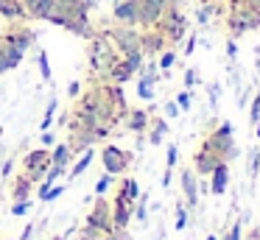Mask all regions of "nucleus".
Segmentation results:
<instances>
[{
	"mask_svg": "<svg viewBox=\"0 0 260 240\" xmlns=\"http://www.w3.org/2000/svg\"><path fill=\"white\" fill-rule=\"evenodd\" d=\"M87 59H90V70L98 76H104V73L109 70V67L115 64V61L120 59V53L112 48V42H109L107 37H104L101 31L95 33V37L90 39V48H87Z\"/></svg>",
	"mask_w": 260,
	"mask_h": 240,
	"instance_id": "nucleus-1",
	"label": "nucleus"
},
{
	"mask_svg": "<svg viewBox=\"0 0 260 240\" xmlns=\"http://www.w3.org/2000/svg\"><path fill=\"white\" fill-rule=\"evenodd\" d=\"M154 28L168 39V48H176V45L187 37V17L182 14V6H168Z\"/></svg>",
	"mask_w": 260,
	"mask_h": 240,
	"instance_id": "nucleus-2",
	"label": "nucleus"
},
{
	"mask_svg": "<svg viewBox=\"0 0 260 240\" xmlns=\"http://www.w3.org/2000/svg\"><path fill=\"white\" fill-rule=\"evenodd\" d=\"M202 145H207L210 151H215L224 162H232L238 156V145H235V140H232V126L230 123H218L215 128H210L207 137L202 140Z\"/></svg>",
	"mask_w": 260,
	"mask_h": 240,
	"instance_id": "nucleus-3",
	"label": "nucleus"
},
{
	"mask_svg": "<svg viewBox=\"0 0 260 240\" xmlns=\"http://www.w3.org/2000/svg\"><path fill=\"white\" fill-rule=\"evenodd\" d=\"M101 33L112 42V48L118 50L120 56L143 53L140 50V31H137L135 25H118V22H115L112 28H107V31H101Z\"/></svg>",
	"mask_w": 260,
	"mask_h": 240,
	"instance_id": "nucleus-4",
	"label": "nucleus"
},
{
	"mask_svg": "<svg viewBox=\"0 0 260 240\" xmlns=\"http://www.w3.org/2000/svg\"><path fill=\"white\" fill-rule=\"evenodd\" d=\"M132 151H126V148H118V145H104L101 148V165H104V170L107 173H112V176H123L126 170H129V165H132Z\"/></svg>",
	"mask_w": 260,
	"mask_h": 240,
	"instance_id": "nucleus-5",
	"label": "nucleus"
},
{
	"mask_svg": "<svg viewBox=\"0 0 260 240\" xmlns=\"http://www.w3.org/2000/svg\"><path fill=\"white\" fill-rule=\"evenodd\" d=\"M48 167H51V151L48 148H31L23 156V173L31 179L34 184H40L45 179Z\"/></svg>",
	"mask_w": 260,
	"mask_h": 240,
	"instance_id": "nucleus-6",
	"label": "nucleus"
},
{
	"mask_svg": "<svg viewBox=\"0 0 260 240\" xmlns=\"http://www.w3.org/2000/svg\"><path fill=\"white\" fill-rule=\"evenodd\" d=\"M3 37H6L12 45H17L20 50H28L31 45L37 42L34 28H28L23 20H9V25H6V31H3Z\"/></svg>",
	"mask_w": 260,
	"mask_h": 240,
	"instance_id": "nucleus-7",
	"label": "nucleus"
},
{
	"mask_svg": "<svg viewBox=\"0 0 260 240\" xmlns=\"http://www.w3.org/2000/svg\"><path fill=\"white\" fill-rule=\"evenodd\" d=\"M84 223L98 226L104 232H112V201H107V195H95V204H92Z\"/></svg>",
	"mask_w": 260,
	"mask_h": 240,
	"instance_id": "nucleus-8",
	"label": "nucleus"
},
{
	"mask_svg": "<svg viewBox=\"0 0 260 240\" xmlns=\"http://www.w3.org/2000/svg\"><path fill=\"white\" fill-rule=\"evenodd\" d=\"M221 162H224V159H221L215 151H210L207 145H199L196 154H193V170H196L199 179H207L210 173H213L215 167L221 165Z\"/></svg>",
	"mask_w": 260,
	"mask_h": 240,
	"instance_id": "nucleus-9",
	"label": "nucleus"
},
{
	"mask_svg": "<svg viewBox=\"0 0 260 240\" xmlns=\"http://www.w3.org/2000/svg\"><path fill=\"white\" fill-rule=\"evenodd\" d=\"M112 20L118 25H140V3L137 0H118L112 6Z\"/></svg>",
	"mask_w": 260,
	"mask_h": 240,
	"instance_id": "nucleus-10",
	"label": "nucleus"
},
{
	"mask_svg": "<svg viewBox=\"0 0 260 240\" xmlns=\"http://www.w3.org/2000/svg\"><path fill=\"white\" fill-rule=\"evenodd\" d=\"M140 50L148 59H157L162 50H168V39H165L157 28H146V31H140Z\"/></svg>",
	"mask_w": 260,
	"mask_h": 240,
	"instance_id": "nucleus-11",
	"label": "nucleus"
},
{
	"mask_svg": "<svg viewBox=\"0 0 260 240\" xmlns=\"http://www.w3.org/2000/svg\"><path fill=\"white\" fill-rule=\"evenodd\" d=\"M179 184H182V193H185V204L190 210L199 207V176L193 167H179Z\"/></svg>",
	"mask_w": 260,
	"mask_h": 240,
	"instance_id": "nucleus-12",
	"label": "nucleus"
},
{
	"mask_svg": "<svg viewBox=\"0 0 260 240\" xmlns=\"http://www.w3.org/2000/svg\"><path fill=\"white\" fill-rule=\"evenodd\" d=\"M132 218H135V204H129L126 198L115 195L112 198V229H126Z\"/></svg>",
	"mask_w": 260,
	"mask_h": 240,
	"instance_id": "nucleus-13",
	"label": "nucleus"
},
{
	"mask_svg": "<svg viewBox=\"0 0 260 240\" xmlns=\"http://www.w3.org/2000/svg\"><path fill=\"white\" fill-rule=\"evenodd\" d=\"M132 78H135V73H132V67L126 64V59L120 56V59L115 61V64L109 67L107 73H104V76H98V81H107V84H120V87H123L126 81H132Z\"/></svg>",
	"mask_w": 260,
	"mask_h": 240,
	"instance_id": "nucleus-14",
	"label": "nucleus"
},
{
	"mask_svg": "<svg viewBox=\"0 0 260 240\" xmlns=\"http://www.w3.org/2000/svg\"><path fill=\"white\" fill-rule=\"evenodd\" d=\"M25 20H45L56 11V0H23Z\"/></svg>",
	"mask_w": 260,
	"mask_h": 240,
	"instance_id": "nucleus-15",
	"label": "nucleus"
},
{
	"mask_svg": "<svg viewBox=\"0 0 260 240\" xmlns=\"http://www.w3.org/2000/svg\"><path fill=\"white\" fill-rule=\"evenodd\" d=\"M23 56H25V50H20L17 45H12L3 33H0V61H3V67H6V73L9 70H14V67L23 61Z\"/></svg>",
	"mask_w": 260,
	"mask_h": 240,
	"instance_id": "nucleus-16",
	"label": "nucleus"
},
{
	"mask_svg": "<svg viewBox=\"0 0 260 240\" xmlns=\"http://www.w3.org/2000/svg\"><path fill=\"white\" fill-rule=\"evenodd\" d=\"M123 120H126V128L140 134V137L148 131V126H151V115H148L146 109H129V115H126Z\"/></svg>",
	"mask_w": 260,
	"mask_h": 240,
	"instance_id": "nucleus-17",
	"label": "nucleus"
},
{
	"mask_svg": "<svg viewBox=\"0 0 260 240\" xmlns=\"http://www.w3.org/2000/svg\"><path fill=\"white\" fill-rule=\"evenodd\" d=\"M226 184H230V162H221V165L210 173V193H213V195H224Z\"/></svg>",
	"mask_w": 260,
	"mask_h": 240,
	"instance_id": "nucleus-18",
	"label": "nucleus"
},
{
	"mask_svg": "<svg viewBox=\"0 0 260 240\" xmlns=\"http://www.w3.org/2000/svg\"><path fill=\"white\" fill-rule=\"evenodd\" d=\"M34 187H37V184L31 182V179L25 176L23 170H20L17 176L12 179V198H14V201H25V198H31V193H34Z\"/></svg>",
	"mask_w": 260,
	"mask_h": 240,
	"instance_id": "nucleus-19",
	"label": "nucleus"
},
{
	"mask_svg": "<svg viewBox=\"0 0 260 240\" xmlns=\"http://www.w3.org/2000/svg\"><path fill=\"white\" fill-rule=\"evenodd\" d=\"M115 195L126 198L129 204H137V198H140V184H137L132 176H120L118 179V187H115Z\"/></svg>",
	"mask_w": 260,
	"mask_h": 240,
	"instance_id": "nucleus-20",
	"label": "nucleus"
},
{
	"mask_svg": "<svg viewBox=\"0 0 260 240\" xmlns=\"http://www.w3.org/2000/svg\"><path fill=\"white\" fill-rule=\"evenodd\" d=\"M0 17H6V20H25L23 0H0Z\"/></svg>",
	"mask_w": 260,
	"mask_h": 240,
	"instance_id": "nucleus-21",
	"label": "nucleus"
},
{
	"mask_svg": "<svg viewBox=\"0 0 260 240\" xmlns=\"http://www.w3.org/2000/svg\"><path fill=\"white\" fill-rule=\"evenodd\" d=\"M73 159V154H70V145L68 143H56L53 145V151H51V165H56V167H64L68 170V162Z\"/></svg>",
	"mask_w": 260,
	"mask_h": 240,
	"instance_id": "nucleus-22",
	"label": "nucleus"
},
{
	"mask_svg": "<svg viewBox=\"0 0 260 240\" xmlns=\"http://www.w3.org/2000/svg\"><path fill=\"white\" fill-rule=\"evenodd\" d=\"M221 11H224V0H221V3H202V6H199V11H196V22H199V25H207L210 17L221 14Z\"/></svg>",
	"mask_w": 260,
	"mask_h": 240,
	"instance_id": "nucleus-23",
	"label": "nucleus"
},
{
	"mask_svg": "<svg viewBox=\"0 0 260 240\" xmlns=\"http://www.w3.org/2000/svg\"><path fill=\"white\" fill-rule=\"evenodd\" d=\"M148 143L151 145H159L162 143V137L168 134V120H162V117H157V120H151V126H148Z\"/></svg>",
	"mask_w": 260,
	"mask_h": 240,
	"instance_id": "nucleus-24",
	"label": "nucleus"
},
{
	"mask_svg": "<svg viewBox=\"0 0 260 240\" xmlns=\"http://www.w3.org/2000/svg\"><path fill=\"white\" fill-rule=\"evenodd\" d=\"M92 156H95V151H92V148H87V151H84V154H81V156H79V162H76V165H73V167H70V179H79V176H81V173H84V170H87V167H90V165H92Z\"/></svg>",
	"mask_w": 260,
	"mask_h": 240,
	"instance_id": "nucleus-25",
	"label": "nucleus"
},
{
	"mask_svg": "<svg viewBox=\"0 0 260 240\" xmlns=\"http://www.w3.org/2000/svg\"><path fill=\"white\" fill-rule=\"evenodd\" d=\"M107 237H109V232H104L98 226H90V223H84L79 229V240H107Z\"/></svg>",
	"mask_w": 260,
	"mask_h": 240,
	"instance_id": "nucleus-26",
	"label": "nucleus"
},
{
	"mask_svg": "<svg viewBox=\"0 0 260 240\" xmlns=\"http://www.w3.org/2000/svg\"><path fill=\"white\" fill-rule=\"evenodd\" d=\"M137 95H140L143 100H154V81H148V78H137Z\"/></svg>",
	"mask_w": 260,
	"mask_h": 240,
	"instance_id": "nucleus-27",
	"label": "nucleus"
},
{
	"mask_svg": "<svg viewBox=\"0 0 260 240\" xmlns=\"http://www.w3.org/2000/svg\"><path fill=\"white\" fill-rule=\"evenodd\" d=\"M176 59H179V56H176V50L174 48H168V50H162V53H159V70H171V67L176 64Z\"/></svg>",
	"mask_w": 260,
	"mask_h": 240,
	"instance_id": "nucleus-28",
	"label": "nucleus"
},
{
	"mask_svg": "<svg viewBox=\"0 0 260 240\" xmlns=\"http://www.w3.org/2000/svg\"><path fill=\"white\" fill-rule=\"evenodd\" d=\"M37 61H40V73H42V78H45V81H51V64H48V53H45V50H40Z\"/></svg>",
	"mask_w": 260,
	"mask_h": 240,
	"instance_id": "nucleus-29",
	"label": "nucleus"
},
{
	"mask_svg": "<svg viewBox=\"0 0 260 240\" xmlns=\"http://www.w3.org/2000/svg\"><path fill=\"white\" fill-rule=\"evenodd\" d=\"M112 173H104L101 179H98V184H95V195H107V190H109V184H112Z\"/></svg>",
	"mask_w": 260,
	"mask_h": 240,
	"instance_id": "nucleus-30",
	"label": "nucleus"
},
{
	"mask_svg": "<svg viewBox=\"0 0 260 240\" xmlns=\"http://www.w3.org/2000/svg\"><path fill=\"white\" fill-rule=\"evenodd\" d=\"M53 115H56V100H51V104H48V112H45V117H42V131H48V128H51V123H53Z\"/></svg>",
	"mask_w": 260,
	"mask_h": 240,
	"instance_id": "nucleus-31",
	"label": "nucleus"
},
{
	"mask_svg": "<svg viewBox=\"0 0 260 240\" xmlns=\"http://www.w3.org/2000/svg\"><path fill=\"white\" fill-rule=\"evenodd\" d=\"M176 156H179V148H176V145H168V154H165V170H174L176 167Z\"/></svg>",
	"mask_w": 260,
	"mask_h": 240,
	"instance_id": "nucleus-32",
	"label": "nucleus"
},
{
	"mask_svg": "<svg viewBox=\"0 0 260 240\" xmlns=\"http://www.w3.org/2000/svg\"><path fill=\"white\" fill-rule=\"evenodd\" d=\"M62 193H64V184H53V187L48 190V193L42 195L40 201H42V204H48V201H56V198H59V195H62Z\"/></svg>",
	"mask_w": 260,
	"mask_h": 240,
	"instance_id": "nucleus-33",
	"label": "nucleus"
},
{
	"mask_svg": "<svg viewBox=\"0 0 260 240\" xmlns=\"http://www.w3.org/2000/svg\"><path fill=\"white\" fill-rule=\"evenodd\" d=\"M28 210H31V198H25V201H14V207H12V215L23 218Z\"/></svg>",
	"mask_w": 260,
	"mask_h": 240,
	"instance_id": "nucleus-34",
	"label": "nucleus"
},
{
	"mask_svg": "<svg viewBox=\"0 0 260 240\" xmlns=\"http://www.w3.org/2000/svg\"><path fill=\"white\" fill-rule=\"evenodd\" d=\"M224 240H243V226H241V221H238V223H232V226H230V232L224 234Z\"/></svg>",
	"mask_w": 260,
	"mask_h": 240,
	"instance_id": "nucleus-35",
	"label": "nucleus"
},
{
	"mask_svg": "<svg viewBox=\"0 0 260 240\" xmlns=\"http://www.w3.org/2000/svg\"><path fill=\"white\" fill-rule=\"evenodd\" d=\"M249 120H252V123H260V92L254 95V100H252V109H249Z\"/></svg>",
	"mask_w": 260,
	"mask_h": 240,
	"instance_id": "nucleus-36",
	"label": "nucleus"
},
{
	"mask_svg": "<svg viewBox=\"0 0 260 240\" xmlns=\"http://www.w3.org/2000/svg\"><path fill=\"white\" fill-rule=\"evenodd\" d=\"M187 223V210L182 204H176V229H185Z\"/></svg>",
	"mask_w": 260,
	"mask_h": 240,
	"instance_id": "nucleus-37",
	"label": "nucleus"
},
{
	"mask_svg": "<svg viewBox=\"0 0 260 240\" xmlns=\"http://www.w3.org/2000/svg\"><path fill=\"white\" fill-rule=\"evenodd\" d=\"M196 84H199V73L193 70V67H187L185 70V87L190 89V87H196Z\"/></svg>",
	"mask_w": 260,
	"mask_h": 240,
	"instance_id": "nucleus-38",
	"label": "nucleus"
},
{
	"mask_svg": "<svg viewBox=\"0 0 260 240\" xmlns=\"http://www.w3.org/2000/svg\"><path fill=\"white\" fill-rule=\"evenodd\" d=\"M176 104H179V109H190V92H179V98H176Z\"/></svg>",
	"mask_w": 260,
	"mask_h": 240,
	"instance_id": "nucleus-39",
	"label": "nucleus"
},
{
	"mask_svg": "<svg viewBox=\"0 0 260 240\" xmlns=\"http://www.w3.org/2000/svg\"><path fill=\"white\" fill-rule=\"evenodd\" d=\"M226 56H230V59H235V56H238V45H235V39H226Z\"/></svg>",
	"mask_w": 260,
	"mask_h": 240,
	"instance_id": "nucleus-40",
	"label": "nucleus"
},
{
	"mask_svg": "<svg viewBox=\"0 0 260 240\" xmlns=\"http://www.w3.org/2000/svg\"><path fill=\"white\" fill-rule=\"evenodd\" d=\"M165 115H168V117H176V115H179V104H176V100L165 104Z\"/></svg>",
	"mask_w": 260,
	"mask_h": 240,
	"instance_id": "nucleus-41",
	"label": "nucleus"
},
{
	"mask_svg": "<svg viewBox=\"0 0 260 240\" xmlns=\"http://www.w3.org/2000/svg\"><path fill=\"white\" fill-rule=\"evenodd\" d=\"M193 48H196V37H190V33H187V42H185V56H190V53H193Z\"/></svg>",
	"mask_w": 260,
	"mask_h": 240,
	"instance_id": "nucleus-42",
	"label": "nucleus"
},
{
	"mask_svg": "<svg viewBox=\"0 0 260 240\" xmlns=\"http://www.w3.org/2000/svg\"><path fill=\"white\" fill-rule=\"evenodd\" d=\"M68 92H70V98H79V92H81V84H79V81H73V84H70V89H68Z\"/></svg>",
	"mask_w": 260,
	"mask_h": 240,
	"instance_id": "nucleus-43",
	"label": "nucleus"
},
{
	"mask_svg": "<svg viewBox=\"0 0 260 240\" xmlns=\"http://www.w3.org/2000/svg\"><path fill=\"white\" fill-rule=\"evenodd\" d=\"M48 145H53V134L51 131H42V148H48Z\"/></svg>",
	"mask_w": 260,
	"mask_h": 240,
	"instance_id": "nucleus-44",
	"label": "nucleus"
},
{
	"mask_svg": "<svg viewBox=\"0 0 260 240\" xmlns=\"http://www.w3.org/2000/svg\"><path fill=\"white\" fill-rule=\"evenodd\" d=\"M246 240H260V232H257V229H252V232L246 234Z\"/></svg>",
	"mask_w": 260,
	"mask_h": 240,
	"instance_id": "nucleus-45",
	"label": "nucleus"
},
{
	"mask_svg": "<svg viewBox=\"0 0 260 240\" xmlns=\"http://www.w3.org/2000/svg\"><path fill=\"white\" fill-rule=\"evenodd\" d=\"M51 240H64V234H56V237H51Z\"/></svg>",
	"mask_w": 260,
	"mask_h": 240,
	"instance_id": "nucleus-46",
	"label": "nucleus"
},
{
	"mask_svg": "<svg viewBox=\"0 0 260 240\" xmlns=\"http://www.w3.org/2000/svg\"><path fill=\"white\" fill-rule=\"evenodd\" d=\"M202 3H221V0H202Z\"/></svg>",
	"mask_w": 260,
	"mask_h": 240,
	"instance_id": "nucleus-47",
	"label": "nucleus"
},
{
	"mask_svg": "<svg viewBox=\"0 0 260 240\" xmlns=\"http://www.w3.org/2000/svg\"><path fill=\"white\" fill-rule=\"evenodd\" d=\"M207 240H218V237H215V234H207Z\"/></svg>",
	"mask_w": 260,
	"mask_h": 240,
	"instance_id": "nucleus-48",
	"label": "nucleus"
},
{
	"mask_svg": "<svg viewBox=\"0 0 260 240\" xmlns=\"http://www.w3.org/2000/svg\"><path fill=\"white\" fill-rule=\"evenodd\" d=\"M254 126H257V137H260V123H254Z\"/></svg>",
	"mask_w": 260,
	"mask_h": 240,
	"instance_id": "nucleus-49",
	"label": "nucleus"
},
{
	"mask_svg": "<svg viewBox=\"0 0 260 240\" xmlns=\"http://www.w3.org/2000/svg\"><path fill=\"white\" fill-rule=\"evenodd\" d=\"M0 240H9V237H0Z\"/></svg>",
	"mask_w": 260,
	"mask_h": 240,
	"instance_id": "nucleus-50",
	"label": "nucleus"
},
{
	"mask_svg": "<svg viewBox=\"0 0 260 240\" xmlns=\"http://www.w3.org/2000/svg\"><path fill=\"white\" fill-rule=\"evenodd\" d=\"M243 3H249V0H243Z\"/></svg>",
	"mask_w": 260,
	"mask_h": 240,
	"instance_id": "nucleus-51",
	"label": "nucleus"
}]
</instances>
